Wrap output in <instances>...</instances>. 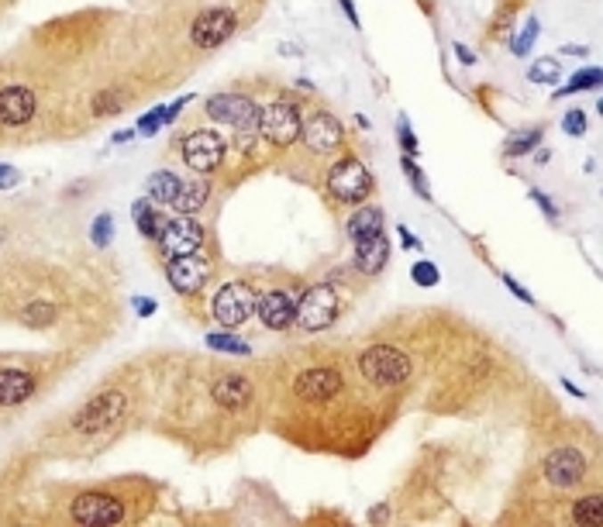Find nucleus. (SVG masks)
I'll return each instance as SVG.
<instances>
[{
    "label": "nucleus",
    "instance_id": "20",
    "mask_svg": "<svg viewBox=\"0 0 603 527\" xmlns=\"http://www.w3.org/2000/svg\"><path fill=\"white\" fill-rule=\"evenodd\" d=\"M35 393V379L21 369H0V407H18Z\"/></svg>",
    "mask_w": 603,
    "mask_h": 527
},
{
    "label": "nucleus",
    "instance_id": "32",
    "mask_svg": "<svg viewBox=\"0 0 603 527\" xmlns=\"http://www.w3.org/2000/svg\"><path fill=\"white\" fill-rule=\"evenodd\" d=\"M527 79H531V83H555V79H558V62H555V59H538V62H534V66H531V69H527Z\"/></svg>",
    "mask_w": 603,
    "mask_h": 527
},
{
    "label": "nucleus",
    "instance_id": "7",
    "mask_svg": "<svg viewBox=\"0 0 603 527\" xmlns=\"http://www.w3.org/2000/svg\"><path fill=\"white\" fill-rule=\"evenodd\" d=\"M73 521L86 527H107L125 521V503L110 493H83L73 500Z\"/></svg>",
    "mask_w": 603,
    "mask_h": 527
},
{
    "label": "nucleus",
    "instance_id": "34",
    "mask_svg": "<svg viewBox=\"0 0 603 527\" xmlns=\"http://www.w3.org/2000/svg\"><path fill=\"white\" fill-rule=\"evenodd\" d=\"M25 320L28 324H35V328H42V324L55 320V307L53 304H31V307L25 311Z\"/></svg>",
    "mask_w": 603,
    "mask_h": 527
},
{
    "label": "nucleus",
    "instance_id": "18",
    "mask_svg": "<svg viewBox=\"0 0 603 527\" xmlns=\"http://www.w3.org/2000/svg\"><path fill=\"white\" fill-rule=\"evenodd\" d=\"M387 263H390V241H387V235H372V238L355 241V265H359L366 276L383 272Z\"/></svg>",
    "mask_w": 603,
    "mask_h": 527
},
{
    "label": "nucleus",
    "instance_id": "35",
    "mask_svg": "<svg viewBox=\"0 0 603 527\" xmlns=\"http://www.w3.org/2000/svg\"><path fill=\"white\" fill-rule=\"evenodd\" d=\"M411 276H414V283H418V287H435V283H438V265L435 263H414Z\"/></svg>",
    "mask_w": 603,
    "mask_h": 527
},
{
    "label": "nucleus",
    "instance_id": "8",
    "mask_svg": "<svg viewBox=\"0 0 603 527\" xmlns=\"http://www.w3.org/2000/svg\"><path fill=\"white\" fill-rule=\"evenodd\" d=\"M121 410H125V393L107 390V393H101L97 400H90V403L79 410L73 427L83 431V434H101V431H107L110 424L121 418Z\"/></svg>",
    "mask_w": 603,
    "mask_h": 527
},
{
    "label": "nucleus",
    "instance_id": "11",
    "mask_svg": "<svg viewBox=\"0 0 603 527\" xmlns=\"http://www.w3.org/2000/svg\"><path fill=\"white\" fill-rule=\"evenodd\" d=\"M224 158V142L214 132H193L183 138V162L197 173H214Z\"/></svg>",
    "mask_w": 603,
    "mask_h": 527
},
{
    "label": "nucleus",
    "instance_id": "30",
    "mask_svg": "<svg viewBox=\"0 0 603 527\" xmlns=\"http://www.w3.org/2000/svg\"><path fill=\"white\" fill-rule=\"evenodd\" d=\"M542 128H527V132H517L510 142H507V156H525V152H531L538 142H542Z\"/></svg>",
    "mask_w": 603,
    "mask_h": 527
},
{
    "label": "nucleus",
    "instance_id": "10",
    "mask_svg": "<svg viewBox=\"0 0 603 527\" xmlns=\"http://www.w3.org/2000/svg\"><path fill=\"white\" fill-rule=\"evenodd\" d=\"M300 138H304V145H307L311 152H317V156H331L335 149H341L345 132H341L335 114L317 110V114H311V118L300 125Z\"/></svg>",
    "mask_w": 603,
    "mask_h": 527
},
{
    "label": "nucleus",
    "instance_id": "36",
    "mask_svg": "<svg viewBox=\"0 0 603 527\" xmlns=\"http://www.w3.org/2000/svg\"><path fill=\"white\" fill-rule=\"evenodd\" d=\"M121 104H125V101H121L118 93L104 90V93H97V101H94V114H118Z\"/></svg>",
    "mask_w": 603,
    "mask_h": 527
},
{
    "label": "nucleus",
    "instance_id": "44",
    "mask_svg": "<svg viewBox=\"0 0 603 527\" xmlns=\"http://www.w3.org/2000/svg\"><path fill=\"white\" fill-rule=\"evenodd\" d=\"M400 238H403V245H407V248H420V241L414 235H411V231H407V228H400Z\"/></svg>",
    "mask_w": 603,
    "mask_h": 527
},
{
    "label": "nucleus",
    "instance_id": "25",
    "mask_svg": "<svg viewBox=\"0 0 603 527\" xmlns=\"http://www.w3.org/2000/svg\"><path fill=\"white\" fill-rule=\"evenodd\" d=\"M186 104H190V97H180V101H173L169 107H156L149 118H142V121H138V128H134V132L138 134H156L159 128H162V125H169V121H173Z\"/></svg>",
    "mask_w": 603,
    "mask_h": 527
},
{
    "label": "nucleus",
    "instance_id": "4",
    "mask_svg": "<svg viewBox=\"0 0 603 527\" xmlns=\"http://www.w3.org/2000/svg\"><path fill=\"white\" fill-rule=\"evenodd\" d=\"M300 125H304V114H300V107L289 104V101H276L265 110H259V134H263L265 142L280 145V149L293 145L300 138Z\"/></svg>",
    "mask_w": 603,
    "mask_h": 527
},
{
    "label": "nucleus",
    "instance_id": "23",
    "mask_svg": "<svg viewBox=\"0 0 603 527\" xmlns=\"http://www.w3.org/2000/svg\"><path fill=\"white\" fill-rule=\"evenodd\" d=\"M132 217L134 224H138V231L145 238H159L162 235V224H166V217L152 207V200L149 197H142V200H134L132 204Z\"/></svg>",
    "mask_w": 603,
    "mask_h": 527
},
{
    "label": "nucleus",
    "instance_id": "13",
    "mask_svg": "<svg viewBox=\"0 0 603 527\" xmlns=\"http://www.w3.org/2000/svg\"><path fill=\"white\" fill-rule=\"evenodd\" d=\"M208 272L210 269L200 259V252L197 255H173L169 265H166V276H169V283H173L176 293H197L208 283Z\"/></svg>",
    "mask_w": 603,
    "mask_h": 527
},
{
    "label": "nucleus",
    "instance_id": "39",
    "mask_svg": "<svg viewBox=\"0 0 603 527\" xmlns=\"http://www.w3.org/2000/svg\"><path fill=\"white\" fill-rule=\"evenodd\" d=\"M500 280H503V287H507V290L514 293V296H517V300H525L527 307H531V304H534V296H531V293H527L525 287H521V283H517V280H510V276H507V272H503V276H500Z\"/></svg>",
    "mask_w": 603,
    "mask_h": 527
},
{
    "label": "nucleus",
    "instance_id": "14",
    "mask_svg": "<svg viewBox=\"0 0 603 527\" xmlns=\"http://www.w3.org/2000/svg\"><path fill=\"white\" fill-rule=\"evenodd\" d=\"M341 390V376L335 369H307L297 376L293 383V393L307 403H324L331 396H338Z\"/></svg>",
    "mask_w": 603,
    "mask_h": 527
},
{
    "label": "nucleus",
    "instance_id": "16",
    "mask_svg": "<svg viewBox=\"0 0 603 527\" xmlns=\"http://www.w3.org/2000/svg\"><path fill=\"white\" fill-rule=\"evenodd\" d=\"M252 114H259L256 104L249 101V97H241V93H217V97H210L208 101V118L210 121H221V125H241V121H249Z\"/></svg>",
    "mask_w": 603,
    "mask_h": 527
},
{
    "label": "nucleus",
    "instance_id": "33",
    "mask_svg": "<svg viewBox=\"0 0 603 527\" xmlns=\"http://www.w3.org/2000/svg\"><path fill=\"white\" fill-rule=\"evenodd\" d=\"M90 238H94L97 248H107L110 238H114V217H110V214H97V221H94V228H90Z\"/></svg>",
    "mask_w": 603,
    "mask_h": 527
},
{
    "label": "nucleus",
    "instance_id": "40",
    "mask_svg": "<svg viewBox=\"0 0 603 527\" xmlns=\"http://www.w3.org/2000/svg\"><path fill=\"white\" fill-rule=\"evenodd\" d=\"M531 200H534V204H538V207L545 211V217H549V221H555V217H558V211H555V204H551V200H549V197H545V193H542V190H531Z\"/></svg>",
    "mask_w": 603,
    "mask_h": 527
},
{
    "label": "nucleus",
    "instance_id": "21",
    "mask_svg": "<svg viewBox=\"0 0 603 527\" xmlns=\"http://www.w3.org/2000/svg\"><path fill=\"white\" fill-rule=\"evenodd\" d=\"M383 211L379 207H363L359 204V211H352L348 217V235L352 241H363V238H372V235H383Z\"/></svg>",
    "mask_w": 603,
    "mask_h": 527
},
{
    "label": "nucleus",
    "instance_id": "43",
    "mask_svg": "<svg viewBox=\"0 0 603 527\" xmlns=\"http://www.w3.org/2000/svg\"><path fill=\"white\" fill-rule=\"evenodd\" d=\"M455 55H459V59H462L466 66H472V62H476V55H472L469 49H466V45H455Z\"/></svg>",
    "mask_w": 603,
    "mask_h": 527
},
{
    "label": "nucleus",
    "instance_id": "1",
    "mask_svg": "<svg viewBox=\"0 0 603 527\" xmlns=\"http://www.w3.org/2000/svg\"><path fill=\"white\" fill-rule=\"evenodd\" d=\"M359 369H363V376L372 386L390 390V386H400L411 376V359L400 348H394V345H372L369 352H363Z\"/></svg>",
    "mask_w": 603,
    "mask_h": 527
},
{
    "label": "nucleus",
    "instance_id": "42",
    "mask_svg": "<svg viewBox=\"0 0 603 527\" xmlns=\"http://www.w3.org/2000/svg\"><path fill=\"white\" fill-rule=\"evenodd\" d=\"M134 311H138L142 317H152V314H156V300H149V296H138V300H134Z\"/></svg>",
    "mask_w": 603,
    "mask_h": 527
},
{
    "label": "nucleus",
    "instance_id": "12",
    "mask_svg": "<svg viewBox=\"0 0 603 527\" xmlns=\"http://www.w3.org/2000/svg\"><path fill=\"white\" fill-rule=\"evenodd\" d=\"M542 473H545V479H549L551 486L569 490V486H576L579 479L586 475V458H583V451L579 449H558L545 458Z\"/></svg>",
    "mask_w": 603,
    "mask_h": 527
},
{
    "label": "nucleus",
    "instance_id": "3",
    "mask_svg": "<svg viewBox=\"0 0 603 527\" xmlns=\"http://www.w3.org/2000/svg\"><path fill=\"white\" fill-rule=\"evenodd\" d=\"M256 304H259V293L249 283H224L210 300V314L221 328H238L256 314Z\"/></svg>",
    "mask_w": 603,
    "mask_h": 527
},
{
    "label": "nucleus",
    "instance_id": "28",
    "mask_svg": "<svg viewBox=\"0 0 603 527\" xmlns=\"http://www.w3.org/2000/svg\"><path fill=\"white\" fill-rule=\"evenodd\" d=\"M600 86V69L597 66H590V69H583L576 77L569 79V86H562L555 97H569V93H583V90H597Z\"/></svg>",
    "mask_w": 603,
    "mask_h": 527
},
{
    "label": "nucleus",
    "instance_id": "24",
    "mask_svg": "<svg viewBox=\"0 0 603 527\" xmlns=\"http://www.w3.org/2000/svg\"><path fill=\"white\" fill-rule=\"evenodd\" d=\"M180 176L176 173H166V169H159L149 176V200L152 204H173L176 200V193H180Z\"/></svg>",
    "mask_w": 603,
    "mask_h": 527
},
{
    "label": "nucleus",
    "instance_id": "9",
    "mask_svg": "<svg viewBox=\"0 0 603 527\" xmlns=\"http://www.w3.org/2000/svg\"><path fill=\"white\" fill-rule=\"evenodd\" d=\"M232 35H235V11H228V7H210L190 28V38L197 49H217Z\"/></svg>",
    "mask_w": 603,
    "mask_h": 527
},
{
    "label": "nucleus",
    "instance_id": "41",
    "mask_svg": "<svg viewBox=\"0 0 603 527\" xmlns=\"http://www.w3.org/2000/svg\"><path fill=\"white\" fill-rule=\"evenodd\" d=\"M18 180H21V176H18V169L0 162V190H11V186H18Z\"/></svg>",
    "mask_w": 603,
    "mask_h": 527
},
{
    "label": "nucleus",
    "instance_id": "2",
    "mask_svg": "<svg viewBox=\"0 0 603 527\" xmlns=\"http://www.w3.org/2000/svg\"><path fill=\"white\" fill-rule=\"evenodd\" d=\"M338 317V293L331 287H311L297 304H293V324L300 331H324Z\"/></svg>",
    "mask_w": 603,
    "mask_h": 527
},
{
    "label": "nucleus",
    "instance_id": "5",
    "mask_svg": "<svg viewBox=\"0 0 603 527\" xmlns=\"http://www.w3.org/2000/svg\"><path fill=\"white\" fill-rule=\"evenodd\" d=\"M331 193L338 197L341 204H363L372 190V176L359 158H341L331 166V176H328Z\"/></svg>",
    "mask_w": 603,
    "mask_h": 527
},
{
    "label": "nucleus",
    "instance_id": "19",
    "mask_svg": "<svg viewBox=\"0 0 603 527\" xmlns=\"http://www.w3.org/2000/svg\"><path fill=\"white\" fill-rule=\"evenodd\" d=\"M214 400L224 410H245L252 403V383L245 376H221L214 383Z\"/></svg>",
    "mask_w": 603,
    "mask_h": 527
},
{
    "label": "nucleus",
    "instance_id": "6",
    "mask_svg": "<svg viewBox=\"0 0 603 527\" xmlns=\"http://www.w3.org/2000/svg\"><path fill=\"white\" fill-rule=\"evenodd\" d=\"M162 252L173 259V255H197L204 248V228L193 221V214H180L173 221L162 224V235H159Z\"/></svg>",
    "mask_w": 603,
    "mask_h": 527
},
{
    "label": "nucleus",
    "instance_id": "37",
    "mask_svg": "<svg viewBox=\"0 0 603 527\" xmlns=\"http://www.w3.org/2000/svg\"><path fill=\"white\" fill-rule=\"evenodd\" d=\"M562 132L566 134H583L586 132V114L583 110H566V118H562Z\"/></svg>",
    "mask_w": 603,
    "mask_h": 527
},
{
    "label": "nucleus",
    "instance_id": "31",
    "mask_svg": "<svg viewBox=\"0 0 603 527\" xmlns=\"http://www.w3.org/2000/svg\"><path fill=\"white\" fill-rule=\"evenodd\" d=\"M400 166H403V176L411 180V186L418 190V197H424V200H431V186H428V180H424V173H420L418 162H414V158H411V156H403V162H400Z\"/></svg>",
    "mask_w": 603,
    "mask_h": 527
},
{
    "label": "nucleus",
    "instance_id": "26",
    "mask_svg": "<svg viewBox=\"0 0 603 527\" xmlns=\"http://www.w3.org/2000/svg\"><path fill=\"white\" fill-rule=\"evenodd\" d=\"M573 521L579 524H600L603 521V500L597 493H590V497H579L573 503Z\"/></svg>",
    "mask_w": 603,
    "mask_h": 527
},
{
    "label": "nucleus",
    "instance_id": "38",
    "mask_svg": "<svg viewBox=\"0 0 603 527\" xmlns=\"http://www.w3.org/2000/svg\"><path fill=\"white\" fill-rule=\"evenodd\" d=\"M396 134H400V145H403V152L411 156V152H418V138H414V132H411V125L400 118V125H396Z\"/></svg>",
    "mask_w": 603,
    "mask_h": 527
},
{
    "label": "nucleus",
    "instance_id": "17",
    "mask_svg": "<svg viewBox=\"0 0 603 527\" xmlns=\"http://www.w3.org/2000/svg\"><path fill=\"white\" fill-rule=\"evenodd\" d=\"M256 314H259V320L269 331H287L289 324H293V300L283 290H269L259 296Z\"/></svg>",
    "mask_w": 603,
    "mask_h": 527
},
{
    "label": "nucleus",
    "instance_id": "27",
    "mask_svg": "<svg viewBox=\"0 0 603 527\" xmlns=\"http://www.w3.org/2000/svg\"><path fill=\"white\" fill-rule=\"evenodd\" d=\"M208 345L214 352H228V355H249V352H252L249 342H241V338L232 335V331H210Z\"/></svg>",
    "mask_w": 603,
    "mask_h": 527
},
{
    "label": "nucleus",
    "instance_id": "29",
    "mask_svg": "<svg viewBox=\"0 0 603 527\" xmlns=\"http://www.w3.org/2000/svg\"><path fill=\"white\" fill-rule=\"evenodd\" d=\"M534 38H538V18H527V25L521 31H514V38H510V53L525 59L531 53V45H534Z\"/></svg>",
    "mask_w": 603,
    "mask_h": 527
},
{
    "label": "nucleus",
    "instance_id": "22",
    "mask_svg": "<svg viewBox=\"0 0 603 527\" xmlns=\"http://www.w3.org/2000/svg\"><path fill=\"white\" fill-rule=\"evenodd\" d=\"M210 197V183L208 180H190V183L180 186V193H176V200H173V207L180 214H197L204 204H208Z\"/></svg>",
    "mask_w": 603,
    "mask_h": 527
},
{
    "label": "nucleus",
    "instance_id": "15",
    "mask_svg": "<svg viewBox=\"0 0 603 527\" xmlns=\"http://www.w3.org/2000/svg\"><path fill=\"white\" fill-rule=\"evenodd\" d=\"M35 118V90L31 86H7L0 90V125L21 128Z\"/></svg>",
    "mask_w": 603,
    "mask_h": 527
}]
</instances>
